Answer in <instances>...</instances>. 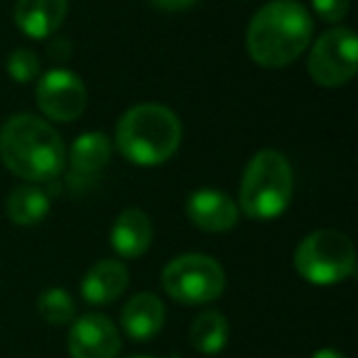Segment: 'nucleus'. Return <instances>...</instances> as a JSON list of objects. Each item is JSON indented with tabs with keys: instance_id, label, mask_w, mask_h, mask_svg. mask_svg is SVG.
<instances>
[{
	"instance_id": "nucleus-17",
	"label": "nucleus",
	"mask_w": 358,
	"mask_h": 358,
	"mask_svg": "<svg viewBox=\"0 0 358 358\" xmlns=\"http://www.w3.org/2000/svg\"><path fill=\"white\" fill-rule=\"evenodd\" d=\"M192 346L204 356H216L229 343V322L221 312H201L192 324Z\"/></svg>"
},
{
	"instance_id": "nucleus-5",
	"label": "nucleus",
	"mask_w": 358,
	"mask_h": 358,
	"mask_svg": "<svg viewBox=\"0 0 358 358\" xmlns=\"http://www.w3.org/2000/svg\"><path fill=\"white\" fill-rule=\"evenodd\" d=\"M294 270L309 285H338L356 270V248L341 231H312L294 250Z\"/></svg>"
},
{
	"instance_id": "nucleus-23",
	"label": "nucleus",
	"mask_w": 358,
	"mask_h": 358,
	"mask_svg": "<svg viewBox=\"0 0 358 358\" xmlns=\"http://www.w3.org/2000/svg\"><path fill=\"white\" fill-rule=\"evenodd\" d=\"M133 358H152V356H133Z\"/></svg>"
},
{
	"instance_id": "nucleus-16",
	"label": "nucleus",
	"mask_w": 358,
	"mask_h": 358,
	"mask_svg": "<svg viewBox=\"0 0 358 358\" xmlns=\"http://www.w3.org/2000/svg\"><path fill=\"white\" fill-rule=\"evenodd\" d=\"M113 145L103 133H84L69 150V164L76 174H96L110 162Z\"/></svg>"
},
{
	"instance_id": "nucleus-9",
	"label": "nucleus",
	"mask_w": 358,
	"mask_h": 358,
	"mask_svg": "<svg viewBox=\"0 0 358 358\" xmlns=\"http://www.w3.org/2000/svg\"><path fill=\"white\" fill-rule=\"evenodd\" d=\"M120 331L103 314H84L69 331L71 358H118Z\"/></svg>"
},
{
	"instance_id": "nucleus-8",
	"label": "nucleus",
	"mask_w": 358,
	"mask_h": 358,
	"mask_svg": "<svg viewBox=\"0 0 358 358\" xmlns=\"http://www.w3.org/2000/svg\"><path fill=\"white\" fill-rule=\"evenodd\" d=\"M35 99L50 120L71 123L86 110V86L74 71L52 69L37 81Z\"/></svg>"
},
{
	"instance_id": "nucleus-4",
	"label": "nucleus",
	"mask_w": 358,
	"mask_h": 358,
	"mask_svg": "<svg viewBox=\"0 0 358 358\" xmlns=\"http://www.w3.org/2000/svg\"><path fill=\"white\" fill-rule=\"evenodd\" d=\"M294 194V174L278 150H260L245 164L238 187V209L248 219L273 221L287 211Z\"/></svg>"
},
{
	"instance_id": "nucleus-11",
	"label": "nucleus",
	"mask_w": 358,
	"mask_h": 358,
	"mask_svg": "<svg viewBox=\"0 0 358 358\" xmlns=\"http://www.w3.org/2000/svg\"><path fill=\"white\" fill-rule=\"evenodd\" d=\"M69 10V0H17V30L32 40H47L62 27Z\"/></svg>"
},
{
	"instance_id": "nucleus-10",
	"label": "nucleus",
	"mask_w": 358,
	"mask_h": 358,
	"mask_svg": "<svg viewBox=\"0 0 358 358\" xmlns=\"http://www.w3.org/2000/svg\"><path fill=\"white\" fill-rule=\"evenodd\" d=\"M187 219L206 234H224L238 224L241 209L226 192L196 189L187 199Z\"/></svg>"
},
{
	"instance_id": "nucleus-6",
	"label": "nucleus",
	"mask_w": 358,
	"mask_h": 358,
	"mask_svg": "<svg viewBox=\"0 0 358 358\" xmlns=\"http://www.w3.org/2000/svg\"><path fill=\"white\" fill-rule=\"evenodd\" d=\"M162 287L174 302L209 304L226 289V273L214 258L201 253H187L172 258L162 270Z\"/></svg>"
},
{
	"instance_id": "nucleus-3",
	"label": "nucleus",
	"mask_w": 358,
	"mask_h": 358,
	"mask_svg": "<svg viewBox=\"0 0 358 358\" xmlns=\"http://www.w3.org/2000/svg\"><path fill=\"white\" fill-rule=\"evenodd\" d=\"M182 143V123L159 103H140L125 110L115 128V148L128 162L155 167L172 157Z\"/></svg>"
},
{
	"instance_id": "nucleus-14",
	"label": "nucleus",
	"mask_w": 358,
	"mask_h": 358,
	"mask_svg": "<svg viewBox=\"0 0 358 358\" xmlns=\"http://www.w3.org/2000/svg\"><path fill=\"white\" fill-rule=\"evenodd\" d=\"M152 243V224L140 209H125L110 229V245L120 258H140Z\"/></svg>"
},
{
	"instance_id": "nucleus-7",
	"label": "nucleus",
	"mask_w": 358,
	"mask_h": 358,
	"mask_svg": "<svg viewBox=\"0 0 358 358\" xmlns=\"http://www.w3.org/2000/svg\"><path fill=\"white\" fill-rule=\"evenodd\" d=\"M309 76L324 89H338L348 84L358 71V37L348 27H336L312 45L307 62Z\"/></svg>"
},
{
	"instance_id": "nucleus-12",
	"label": "nucleus",
	"mask_w": 358,
	"mask_h": 358,
	"mask_svg": "<svg viewBox=\"0 0 358 358\" xmlns=\"http://www.w3.org/2000/svg\"><path fill=\"white\" fill-rule=\"evenodd\" d=\"M120 324H123V331L133 341H150V338H155L159 334V329L164 327L162 299L152 292H140L135 297H130L123 304Z\"/></svg>"
},
{
	"instance_id": "nucleus-19",
	"label": "nucleus",
	"mask_w": 358,
	"mask_h": 358,
	"mask_svg": "<svg viewBox=\"0 0 358 358\" xmlns=\"http://www.w3.org/2000/svg\"><path fill=\"white\" fill-rule=\"evenodd\" d=\"M8 74L13 76V81L17 84H30L40 76V57L35 55L27 47H17V50L10 52L8 57Z\"/></svg>"
},
{
	"instance_id": "nucleus-15",
	"label": "nucleus",
	"mask_w": 358,
	"mask_h": 358,
	"mask_svg": "<svg viewBox=\"0 0 358 358\" xmlns=\"http://www.w3.org/2000/svg\"><path fill=\"white\" fill-rule=\"evenodd\" d=\"M50 194L35 185H20L8 196V219L15 226H37L50 214Z\"/></svg>"
},
{
	"instance_id": "nucleus-21",
	"label": "nucleus",
	"mask_w": 358,
	"mask_h": 358,
	"mask_svg": "<svg viewBox=\"0 0 358 358\" xmlns=\"http://www.w3.org/2000/svg\"><path fill=\"white\" fill-rule=\"evenodd\" d=\"M155 8L159 10H167V13H177V10H187L196 3V0H150Z\"/></svg>"
},
{
	"instance_id": "nucleus-2",
	"label": "nucleus",
	"mask_w": 358,
	"mask_h": 358,
	"mask_svg": "<svg viewBox=\"0 0 358 358\" xmlns=\"http://www.w3.org/2000/svg\"><path fill=\"white\" fill-rule=\"evenodd\" d=\"M0 159L15 177L40 185L59 177L66 164V150L47 120L17 113L0 128Z\"/></svg>"
},
{
	"instance_id": "nucleus-20",
	"label": "nucleus",
	"mask_w": 358,
	"mask_h": 358,
	"mask_svg": "<svg viewBox=\"0 0 358 358\" xmlns=\"http://www.w3.org/2000/svg\"><path fill=\"white\" fill-rule=\"evenodd\" d=\"M351 0H312V8L324 22H341L348 15Z\"/></svg>"
},
{
	"instance_id": "nucleus-13",
	"label": "nucleus",
	"mask_w": 358,
	"mask_h": 358,
	"mask_svg": "<svg viewBox=\"0 0 358 358\" xmlns=\"http://www.w3.org/2000/svg\"><path fill=\"white\" fill-rule=\"evenodd\" d=\"M128 287V268L120 260H99L81 280V294L89 304H110Z\"/></svg>"
},
{
	"instance_id": "nucleus-18",
	"label": "nucleus",
	"mask_w": 358,
	"mask_h": 358,
	"mask_svg": "<svg viewBox=\"0 0 358 358\" xmlns=\"http://www.w3.org/2000/svg\"><path fill=\"white\" fill-rule=\"evenodd\" d=\"M37 309H40V317L52 327H64V324L74 322L76 317L74 297L62 287L45 289L40 294V299H37Z\"/></svg>"
},
{
	"instance_id": "nucleus-22",
	"label": "nucleus",
	"mask_w": 358,
	"mask_h": 358,
	"mask_svg": "<svg viewBox=\"0 0 358 358\" xmlns=\"http://www.w3.org/2000/svg\"><path fill=\"white\" fill-rule=\"evenodd\" d=\"M312 358H346L338 348H319L312 353Z\"/></svg>"
},
{
	"instance_id": "nucleus-1",
	"label": "nucleus",
	"mask_w": 358,
	"mask_h": 358,
	"mask_svg": "<svg viewBox=\"0 0 358 358\" xmlns=\"http://www.w3.org/2000/svg\"><path fill=\"white\" fill-rule=\"evenodd\" d=\"M314 35V22L307 8L294 0H273L248 22L245 47L255 64L282 69L299 59Z\"/></svg>"
}]
</instances>
